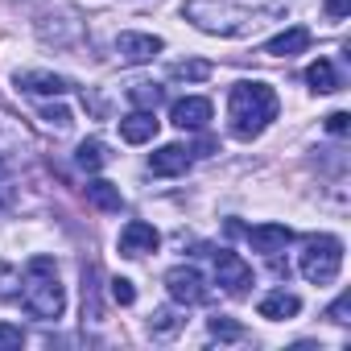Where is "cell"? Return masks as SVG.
Returning <instances> with one entry per match:
<instances>
[{"label":"cell","mask_w":351,"mask_h":351,"mask_svg":"<svg viewBox=\"0 0 351 351\" xmlns=\"http://www.w3.org/2000/svg\"><path fill=\"white\" fill-rule=\"evenodd\" d=\"M289 9V0H186L182 17L215 38H244Z\"/></svg>","instance_id":"6da1fadb"},{"label":"cell","mask_w":351,"mask_h":351,"mask_svg":"<svg viewBox=\"0 0 351 351\" xmlns=\"http://www.w3.org/2000/svg\"><path fill=\"white\" fill-rule=\"evenodd\" d=\"M277 91L261 79H248V83H236L232 95H228V128L236 141H252L261 136L273 120H277Z\"/></svg>","instance_id":"7a4b0ae2"},{"label":"cell","mask_w":351,"mask_h":351,"mask_svg":"<svg viewBox=\"0 0 351 351\" xmlns=\"http://www.w3.org/2000/svg\"><path fill=\"white\" fill-rule=\"evenodd\" d=\"M21 306H25V314H34V318H42V322L62 318V310H66V293H62V281H58V269H54L50 256H34V261L25 265Z\"/></svg>","instance_id":"3957f363"},{"label":"cell","mask_w":351,"mask_h":351,"mask_svg":"<svg viewBox=\"0 0 351 351\" xmlns=\"http://www.w3.org/2000/svg\"><path fill=\"white\" fill-rule=\"evenodd\" d=\"M298 269L310 285H330L343 269V240L339 236H310L306 252L298 256Z\"/></svg>","instance_id":"277c9868"},{"label":"cell","mask_w":351,"mask_h":351,"mask_svg":"<svg viewBox=\"0 0 351 351\" xmlns=\"http://www.w3.org/2000/svg\"><path fill=\"white\" fill-rule=\"evenodd\" d=\"M165 289L173 302H182V306H203L211 302V289H207V277L195 269V265H173L165 273Z\"/></svg>","instance_id":"5b68a950"},{"label":"cell","mask_w":351,"mask_h":351,"mask_svg":"<svg viewBox=\"0 0 351 351\" xmlns=\"http://www.w3.org/2000/svg\"><path fill=\"white\" fill-rule=\"evenodd\" d=\"M211 261H215V281L232 293V298H240V293H248V285H252V269L236 256V252H228V248H219V252H211Z\"/></svg>","instance_id":"8992f818"},{"label":"cell","mask_w":351,"mask_h":351,"mask_svg":"<svg viewBox=\"0 0 351 351\" xmlns=\"http://www.w3.org/2000/svg\"><path fill=\"white\" fill-rule=\"evenodd\" d=\"M191 165H195V149L191 145H161L149 157V169L157 173V178H178V173H186Z\"/></svg>","instance_id":"52a82bcc"},{"label":"cell","mask_w":351,"mask_h":351,"mask_svg":"<svg viewBox=\"0 0 351 351\" xmlns=\"http://www.w3.org/2000/svg\"><path fill=\"white\" fill-rule=\"evenodd\" d=\"M157 244H161V236H157V228L145 223V219L124 223V232H120V240H116L120 256H145V252H157Z\"/></svg>","instance_id":"ba28073f"},{"label":"cell","mask_w":351,"mask_h":351,"mask_svg":"<svg viewBox=\"0 0 351 351\" xmlns=\"http://www.w3.org/2000/svg\"><path fill=\"white\" fill-rule=\"evenodd\" d=\"M169 120L178 124L182 132H199V128H207V120H211V99H203V95L173 99V108H169Z\"/></svg>","instance_id":"9c48e42d"},{"label":"cell","mask_w":351,"mask_h":351,"mask_svg":"<svg viewBox=\"0 0 351 351\" xmlns=\"http://www.w3.org/2000/svg\"><path fill=\"white\" fill-rule=\"evenodd\" d=\"M116 54H120V62H128V66L153 62V58L161 54V38H153V34H120V38H116Z\"/></svg>","instance_id":"30bf717a"},{"label":"cell","mask_w":351,"mask_h":351,"mask_svg":"<svg viewBox=\"0 0 351 351\" xmlns=\"http://www.w3.org/2000/svg\"><path fill=\"white\" fill-rule=\"evenodd\" d=\"M306 46H310V29H306V25H289V29H281L277 38L265 42V54H269V58H293V54H302Z\"/></svg>","instance_id":"8fae6325"},{"label":"cell","mask_w":351,"mask_h":351,"mask_svg":"<svg viewBox=\"0 0 351 351\" xmlns=\"http://www.w3.org/2000/svg\"><path fill=\"white\" fill-rule=\"evenodd\" d=\"M157 128H161V120H157L153 112H145V108H136V112H128V116L120 120V136H124L128 145H145V141H153Z\"/></svg>","instance_id":"7c38bea8"},{"label":"cell","mask_w":351,"mask_h":351,"mask_svg":"<svg viewBox=\"0 0 351 351\" xmlns=\"http://www.w3.org/2000/svg\"><path fill=\"white\" fill-rule=\"evenodd\" d=\"M289 240H293V232H289L285 223H261V228H248V244H252L256 252H265V256H277Z\"/></svg>","instance_id":"4fadbf2b"},{"label":"cell","mask_w":351,"mask_h":351,"mask_svg":"<svg viewBox=\"0 0 351 351\" xmlns=\"http://www.w3.org/2000/svg\"><path fill=\"white\" fill-rule=\"evenodd\" d=\"M17 87L34 91V95H66L71 83L62 75H50V71H25V75H17Z\"/></svg>","instance_id":"5bb4252c"},{"label":"cell","mask_w":351,"mask_h":351,"mask_svg":"<svg viewBox=\"0 0 351 351\" xmlns=\"http://www.w3.org/2000/svg\"><path fill=\"white\" fill-rule=\"evenodd\" d=\"M298 310H302L298 293L273 289V293H265V298H261V318H273V322H281V318H293Z\"/></svg>","instance_id":"9a60e30c"},{"label":"cell","mask_w":351,"mask_h":351,"mask_svg":"<svg viewBox=\"0 0 351 351\" xmlns=\"http://www.w3.org/2000/svg\"><path fill=\"white\" fill-rule=\"evenodd\" d=\"M87 203H91L95 211H108V215H116V211L124 207V195H120V186H112V182L95 178V182H87Z\"/></svg>","instance_id":"2e32d148"},{"label":"cell","mask_w":351,"mask_h":351,"mask_svg":"<svg viewBox=\"0 0 351 351\" xmlns=\"http://www.w3.org/2000/svg\"><path fill=\"white\" fill-rule=\"evenodd\" d=\"M306 83H310L318 95H330V91H339V87H343V83H339V75H335V66H330V58L310 62V66H306Z\"/></svg>","instance_id":"e0dca14e"},{"label":"cell","mask_w":351,"mask_h":351,"mask_svg":"<svg viewBox=\"0 0 351 351\" xmlns=\"http://www.w3.org/2000/svg\"><path fill=\"white\" fill-rule=\"evenodd\" d=\"M75 161H79V169H87V173H95L104 161H108V149H104V141H83L79 145V153H75Z\"/></svg>","instance_id":"ac0fdd59"},{"label":"cell","mask_w":351,"mask_h":351,"mask_svg":"<svg viewBox=\"0 0 351 351\" xmlns=\"http://www.w3.org/2000/svg\"><path fill=\"white\" fill-rule=\"evenodd\" d=\"M173 79H186V83H203L207 75H211V62H203V58H191V62H173V71H169Z\"/></svg>","instance_id":"d6986e66"},{"label":"cell","mask_w":351,"mask_h":351,"mask_svg":"<svg viewBox=\"0 0 351 351\" xmlns=\"http://www.w3.org/2000/svg\"><path fill=\"white\" fill-rule=\"evenodd\" d=\"M178 326H182V318L173 314V310H157V314L149 318V335H153V339H169Z\"/></svg>","instance_id":"ffe728a7"},{"label":"cell","mask_w":351,"mask_h":351,"mask_svg":"<svg viewBox=\"0 0 351 351\" xmlns=\"http://www.w3.org/2000/svg\"><path fill=\"white\" fill-rule=\"evenodd\" d=\"M128 99H132L136 108H145V112H153V108L161 104V87H157V83H136V87L128 91Z\"/></svg>","instance_id":"44dd1931"},{"label":"cell","mask_w":351,"mask_h":351,"mask_svg":"<svg viewBox=\"0 0 351 351\" xmlns=\"http://www.w3.org/2000/svg\"><path fill=\"white\" fill-rule=\"evenodd\" d=\"M207 326H211V335H215V339H223V343H240V339L248 335V330H244L240 322H232V318H211Z\"/></svg>","instance_id":"7402d4cb"},{"label":"cell","mask_w":351,"mask_h":351,"mask_svg":"<svg viewBox=\"0 0 351 351\" xmlns=\"http://www.w3.org/2000/svg\"><path fill=\"white\" fill-rule=\"evenodd\" d=\"M112 302H116V306H132V302H136V289H132V281H124V277H112Z\"/></svg>","instance_id":"603a6c76"},{"label":"cell","mask_w":351,"mask_h":351,"mask_svg":"<svg viewBox=\"0 0 351 351\" xmlns=\"http://www.w3.org/2000/svg\"><path fill=\"white\" fill-rule=\"evenodd\" d=\"M21 343H25L21 326H13V322H0V351H13V347H21Z\"/></svg>","instance_id":"cb8c5ba5"},{"label":"cell","mask_w":351,"mask_h":351,"mask_svg":"<svg viewBox=\"0 0 351 351\" xmlns=\"http://www.w3.org/2000/svg\"><path fill=\"white\" fill-rule=\"evenodd\" d=\"M347 310H351V293H339V298L330 302V310H326V318L343 326V322H351V318H347Z\"/></svg>","instance_id":"d4e9b609"},{"label":"cell","mask_w":351,"mask_h":351,"mask_svg":"<svg viewBox=\"0 0 351 351\" xmlns=\"http://www.w3.org/2000/svg\"><path fill=\"white\" fill-rule=\"evenodd\" d=\"M322 13H326L330 21H343V17L351 13V0H322Z\"/></svg>","instance_id":"484cf974"},{"label":"cell","mask_w":351,"mask_h":351,"mask_svg":"<svg viewBox=\"0 0 351 351\" xmlns=\"http://www.w3.org/2000/svg\"><path fill=\"white\" fill-rule=\"evenodd\" d=\"M42 120H46V124H54L58 132H62V128H71V112H66V108H46V112H42Z\"/></svg>","instance_id":"4316f807"},{"label":"cell","mask_w":351,"mask_h":351,"mask_svg":"<svg viewBox=\"0 0 351 351\" xmlns=\"http://www.w3.org/2000/svg\"><path fill=\"white\" fill-rule=\"evenodd\" d=\"M347 128H351V116H347V112H330V116H326V132H335V136H343Z\"/></svg>","instance_id":"83f0119b"}]
</instances>
